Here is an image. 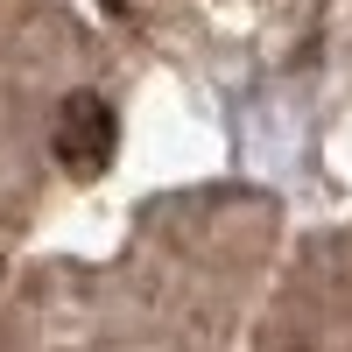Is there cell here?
<instances>
[{
  "mask_svg": "<svg viewBox=\"0 0 352 352\" xmlns=\"http://www.w3.org/2000/svg\"><path fill=\"white\" fill-rule=\"evenodd\" d=\"M113 141H120V120H113V106L99 92H71L64 106H56L50 148H56V162H64L71 176H99L113 162Z\"/></svg>",
  "mask_w": 352,
  "mask_h": 352,
  "instance_id": "6da1fadb",
  "label": "cell"
}]
</instances>
